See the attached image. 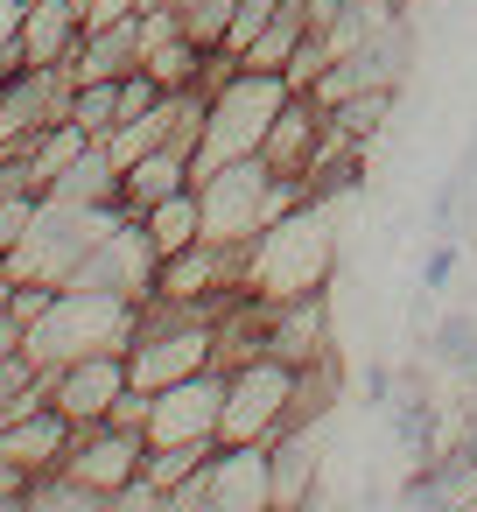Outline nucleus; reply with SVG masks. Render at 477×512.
Here are the masks:
<instances>
[{"mask_svg":"<svg viewBox=\"0 0 477 512\" xmlns=\"http://www.w3.org/2000/svg\"><path fill=\"white\" fill-rule=\"evenodd\" d=\"M330 267H337V239H330V204H316V197L295 204L288 218H274L246 246V288L267 302H295V295L330 288Z\"/></svg>","mask_w":477,"mask_h":512,"instance_id":"nucleus-1","label":"nucleus"},{"mask_svg":"<svg viewBox=\"0 0 477 512\" xmlns=\"http://www.w3.org/2000/svg\"><path fill=\"white\" fill-rule=\"evenodd\" d=\"M197 204H204V239L218 246H253L274 218H288L295 204H309L302 176H274L260 155L225 162L211 176H197Z\"/></svg>","mask_w":477,"mask_h":512,"instance_id":"nucleus-2","label":"nucleus"},{"mask_svg":"<svg viewBox=\"0 0 477 512\" xmlns=\"http://www.w3.org/2000/svg\"><path fill=\"white\" fill-rule=\"evenodd\" d=\"M134 316H141V302H127V295H106V288H57V302L29 323V344H22V351H29L43 372H57V365H71V358H92V351H127Z\"/></svg>","mask_w":477,"mask_h":512,"instance_id":"nucleus-3","label":"nucleus"},{"mask_svg":"<svg viewBox=\"0 0 477 512\" xmlns=\"http://www.w3.org/2000/svg\"><path fill=\"white\" fill-rule=\"evenodd\" d=\"M288 78L281 71H246L239 64V78L232 85H218L211 92V106H204V134H197V176H211V169H225V162H246V155H260V141H267V127H274V113L288 106Z\"/></svg>","mask_w":477,"mask_h":512,"instance_id":"nucleus-4","label":"nucleus"},{"mask_svg":"<svg viewBox=\"0 0 477 512\" xmlns=\"http://www.w3.org/2000/svg\"><path fill=\"white\" fill-rule=\"evenodd\" d=\"M288 407H295V365L260 351L246 365L225 372V421H218V442H274L288 428Z\"/></svg>","mask_w":477,"mask_h":512,"instance_id":"nucleus-5","label":"nucleus"},{"mask_svg":"<svg viewBox=\"0 0 477 512\" xmlns=\"http://www.w3.org/2000/svg\"><path fill=\"white\" fill-rule=\"evenodd\" d=\"M176 512L197 505V512H267L274 505V463H267V442H218L211 463L169 498Z\"/></svg>","mask_w":477,"mask_h":512,"instance_id":"nucleus-6","label":"nucleus"},{"mask_svg":"<svg viewBox=\"0 0 477 512\" xmlns=\"http://www.w3.org/2000/svg\"><path fill=\"white\" fill-rule=\"evenodd\" d=\"M218 421H225V372L204 365L176 386H162L148 400V442H218Z\"/></svg>","mask_w":477,"mask_h":512,"instance_id":"nucleus-7","label":"nucleus"},{"mask_svg":"<svg viewBox=\"0 0 477 512\" xmlns=\"http://www.w3.org/2000/svg\"><path fill=\"white\" fill-rule=\"evenodd\" d=\"M141 463H148V435H141V428H120V421L78 428V435H71V456H64V470H71L85 491H99L106 505L141 477Z\"/></svg>","mask_w":477,"mask_h":512,"instance_id":"nucleus-8","label":"nucleus"},{"mask_svg":"<svg viewBox=\"0 0 477 512\" xmlns=\"http://www.w3.org/2000/svg\"><path fill=\"white\" fill-rule=\"evenodd\" d=\"M127 351H92V358H71L57 372H43V393L57 414H71V428H92L113 414V400L127 393Z\"/></svg>","mask_w":477,"mask_h":512,"instance_id":"nucleus-9","label":"nucleus"},{"mask_svg":"<svg viewBox=\"0 0 477 512\" xmlns=\"http://www.w3.org/2000/svg\"><path fill=\"white\" fill-rule=\"evenodd\" d=\"M78 36H85L78 0H22V22L0 43V64H71Z\"/></svg>","mask_w":477,"mask_h":512,"instance_id":"nucleus-10","label":"nucleus"},{"mask_svg":"<svg viewBox=\"0 0 477 512\" xmlns=\"http://www.w3.org/2000/svg\"><path fill=\"white\" fill-rule=\"evenodd\" d=\"M71 414H57L50 407V393L43 400H29L22 414H8L0 421V456H8L15 470H29V477H43V470H64V456H71Z\"/></svg>","mask_w":477,"mask_h":512,"instance_id":"nucleus-11","label":"nucleus"},{"mask_svg":"<svg viewBox=\"0 0 477 512\" xmlns=\"http://www.w3.org/2000/svg\"><path fill=\"white\" fill-rule=\"evenodd\" d=\"M323 127H330V113H323L309 92H288V106L274 113L267 141H260V162H267L274 176H309V162H316V148H323Z\"/></svg>","mask_w":477,"mask_h":512,"instance_id":"nucleus-12","label":"nucleus"},{"mask_svg":"<svg viewBox=\"0 0 477 512\" xmlns=\"http://www.w3.org/2000/svg\"><path fill=\"white\" fill-rule=\"evenodd\" d=\"M267 351L288 358L295 372L330 358V295H295V302H274V323H267Z\"/></svg>","mask_w":477,"mask_h":512,"instance_id":"nucleus-13","label":"nucleus"},{"mask_svg":"<svg viewBox=\"0 0 477 512\" xmlns=\"http://www.w3.org/2000/svg\"><path fill=\"white\" fill-rule=\"evenodd\" d=\"M141 50H148V29H141V15H127V22L85 29L64 71H71L78 85H92V78H127V71H141Z\"/></svg>","mask_w":477,"mask_h":512,"instance_id":"nucleus-14","label":"nucleus"},{"mask_svg":"<svg viewBox=\"0 0 477 512\" xmlns=\"http://www.w3.org/2000/svg\"><path fill=\"white\" fill-rule=\"evenodd\" d=\"M190 183H197L190 148H148V155H134V162L120 169V211L141 218V211H155L162 197H176V190H190Z\"/></svg>","mask_w":477,"mask_h":512,"instance_id":"nucleus-15","label":"nucleus"},{"mask_svg":"<svg viewBox=\"0 0 477 512\" xmlns=\"http://www.w3.org/2000/svg\"><path fill=\"white\" fill-rule=\"evenodd\" d=\"M267 463H274V505H309L316 498V463H323V421L281 428L267 442Z\"/></svg>","mask_w":477,"mask_h":512,"instance_id":"nucleus-16","label":"nucleus"},{"mask_svg":"<svg viewBox=\"0 0 477 512\" xmlns=\"http://www.w3.org/2000/svg\"><path fill=\"white\" fill-rule=\"evenodd\" d=\"M309 29H316V22H309V0H281L274 22L246 43L239 64H246V71H281V78H288V64H295V50L309 43Z\"/></svg>","mask_w":477,"mask_h":512,"instance_id":"nucleus-17","label":"nucleus"},{"mask_svg":"<svg viewBox=\"0 0 477 512\" xmlns=\"http://www.w3.org/2000/svg\"><path fill=\"white\" fill-rule=\"evenodd\" d=\"M85 148H92V134H85L78 120H57V127H43V134H36L29 148H15V155H22V169H29V190H36V197H50V190H57V176H64Z\"/></svg>","mask_w":477,"mask_h":512,"instance_id":"nucleus-18","label":"nucleus"},{"mask_svg":"<svg viewBox=\"0 0 477 512\" xmlns=\"http://www.w3.org/2000/svg\"><path fill=\"white\" fill-rule=\"evenodd\" d=\"M50 197H71V204H120V162H113V148L106 141H92L64 176H57V190Z\"/></svg>","mask_w":477,"mask_h":512,"instance_id":"nucleus-19","label":"nucleus"},{"mask_svg":"<svg viewBox=\"0 0 477 512\" xmlns=\"http://www.w3.org/2000/svg\"><path fill=\"white\" fill-rule=\"evenodd\" d=\"M141 225H148V239H155V253H162V260H169V253H183V246H197V239H204L197 183H190V190H176V197H162L155 211H141Z\"/></svg>","mask_w":477,"mask_h":512,"instance_id":"nucleus-20","label":"nucleus"},{"mask_svg":"<svg viewBox=\"0 0 477 512\" xmlns=\"http://www.w3.org/2000/svg\"><path fill=\"white\" fill-rule=\"evenodd\" d=\"M386 113H393V85H365V92H351L344 106H330V127L351 134V141H372V134L386 127Z\"/></svg>","mask_w":477,"mask_h":512,"instance_id":"nucleus-21","label":"nucleus"},{"mask_svg":"<svg viewBox=\"0 0 477 512\" xmlns=\"http://www.w3.org/2000/svg\"><path fill=\"white\" fill-rule=\"evenodd\" d=\"M71 120H78L92 141H106V134L120 127V78H92V85H78V92H71Z\"/></svg>","mask_w":477,"mask_h":512,"instance_id":"nucleus-22","label":"nucleus"},{"mask_svg":"<svg viewBox=\"0 0 477 512\" xmlns=\"http://www.w3.org/2000/svg\"><path fill=\"white\" fill-rule=\"evenodd\" d=\"M232 15H239V0H183V8H176L183 36H190V43H204V50H225Z\"/></svg>","mask_w":477,"mask_h":512,"instance_id":"nucleus-23","label":"nucleus"},{"mask_svg":"<svg viewBox=\"0 0 477 512\" xmlns=\"http://www.w3.org/2000/svg\"><path fill=\"white\" fill-rule=\"evenodd\" d=\"M428 344H435V358H442V365H456V372H477V316H442Z\"/></svg>","mask_w":477,"mask_h":512,"instance_id":"nucleus-24","label":"nucleus"},{"mask_svg":"<svg viewBox=\"0 0 477 512\" xmlns=\"http://www.w3.org/2000/svg\"><path fill=\"white\" fill-rule=\"evenodd\" d=\"M36 211H43V197H36V190H8V197H0V260H15V246L29 239Z\"/></svg>","mask_w":477,"mask_h":512,"instance_id":"nucleus-25","label":"nucleus"},{"mask_svg":"<svg viewBox=\"0 0 477 512\" xmlns=\"http://www.w3.org/2000/svg\"><path fill=\"white\" fill-rule=\"evenodd\" d=\"M449 274H456V246L442 239V246L421 260V288H428V295H442V288H449Z\"/></svg>","mask_w":477,"mask_h":512,"instance_id":"nucleus-26","label":"nucleus"},{"mask_svg":"<svg viewBox=\"0 0 477 512\" xmlns=\"http://www.w3.org/2000/svg\"><path fill=\"white\" fill-rule=\"evenodd\" d=\"M162 8H176V0H141V15H162Z\"/></svg>","mask_w":477,"mask_h":512,"instance_id":"nucleus-27","label":"nucleus"}]
</instances>
